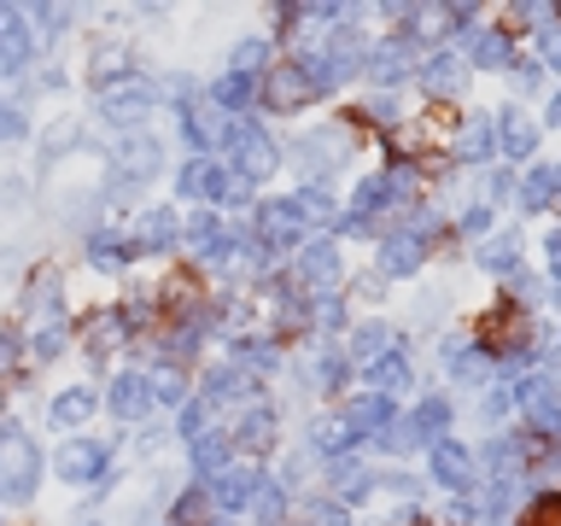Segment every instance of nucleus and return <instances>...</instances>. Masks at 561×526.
I'll use <instances>...</instances> for the list:
<instances>
[{"mask_svg": "<svg viewBox=\"0 0 561 526\" xmlns=\"http://www.w3.org/2000/svg\"><path fill=\"white\" fill-rule=\"evenodd\" d=\"M35 485H42V450L30 445L24 427H0V498L7 503H30Z\"/></svg>", "mask_w": 561, "mask_h": 526, "instance_id": "obj_1", "label": "nucleus"}, {"mask_svg": "<svg viewBox=\"0 0 561 526\" xmlns=\"http://www.w3.org/2000/svg\"><path fill=\"white\" fill-rule=\"evenodd\" d=\"M105 468H112V438L77 433L53 450V473H59L65 485H94V480H105Z\"/></svg>", "mask_w": 561, "mask_h": 526, "instance_id": "obj_2", "label": "nucleus"}, {"mask_svg": "<svg viewBox=\"0 0 561 526\" xmlns=\"http://www.w3.org/2000/svg\"><path fill=\"white\" fill-rule=\"evenodd\" d=\"M228 158H234L228 170L245 175L252 187L263 182V175H275V170H280V147L257 129V123H234V135H228Z\"/></svg>", "mask_w": 561, "mask_h": 526, "instance_id": "obj_3", "label": "nucleus"}, {"mask_svg": "<svg viewBox=\"0 0 561 526\" xmlns=\"http://www.w3.org/2000/svg\"><path fill=\"white\" fill-rule=\"evenodd\" d=\"M152 82L147 77H129V82H117V88H105L100 94V117L112 123V129H140V123L152 117Z\"/></svg>", "mask_w": 561, "mask_h": 526, "instance_id": "obj_4", "label": "nucleus"}, {"mask_svg": "<svg viewBox=\"0 0 561 526\" xmlns=\"http://www.w3.org/2000/svg\"><path fill=\"white\" fill-rule=\"evenodd\" d=\"M257 100L270 105V112H298V105L316 100V88H310L305 70H298V59H287V65H270V70H263Z\"/></svg>", "mask_w": 561, "mask_h": 526, "instance_id": "obj_5", "label": "nucleus"}, {"mask_svg": "<svg viewBox=\"0 0 561 526\" xmlns=\"http://www.w3.org/2000/svg\"><path fill=\"white\" fill-rule=\"evenodd\" d=\"M105 410H112L117 421H129V427H135V421H147L152 410H158V403H152V380H147V368H123V375L112 380V386H105Z\"/></svg>", "mask_w": 561, "mask_h": 526, "instance_id": "obj_6", "label": "nucleus"}, {"mask_svg": "<svg viewBox=\"0 0 561 526\" xmlns=\"http://www.w3.org/2000/svg\"><path fill=\"white\" fill-rule=\"evenodd\" d=\"M257 240L263 252H293L298 240H305V217H298L293 199H263L257 205Z\"/></svg>", "mask_w": 561, "mask_h": 526, "instance_id": "obj_7", "label": "nucleus"}, {"mask_svg": "<svg viewBox=\"0 0 561 526\" xmlns=\"http://www.w3.org/2000/svg\"><path fill=\"white\" fill-rule=\"evenodd\" d=\"M129 245H135V258H158V252H170V245H182V217H175L170 205H147V210L135 217Z\"/></svg>", "mask_w": 561, "mask_h": 526, "instance_id": "obj_8", "label": "nucleus"}, {"mask_svg": "<svg viewBox=\"0 0 561 526\" xmlns=\"http://www.w3.org/2000/svg\"><path fill=\"white\" fill-rule=\"evenodd\" d=\"M228 135H234V117H222L217 105H193V94L182 100V140L199 147V158H210L217 147H228Z\"/></svg>", "mask_w": 561, "mask_h": 526, "instance_id": "obj_9", "label": "nucleus"}, {"mask_svg": "<svg viewBox=\"0 0 561 526\" xmlns=\"http://www.w3.org/2000/svg\"><path fill=\"white\" fill-rule=\"evenodd\" d=\"M228 445H240L245 456H270L280 445V421L270 403H252V410L234 415V427H228Z\"/></svg>", "mask_w": 561, "mask_h": 526, "instance_id": "obj_10", "label": "nucleus"}, {"mask_svg": "<svg viewBox=\"0 0 561 526\" xmlns=\"http://www.w3.org/2000/svg\"><path fill=\"white\" fill-rule=\"evenodd\" d=\"M129 77H140L129 42H94V47H88V82H94L100 94H105V88H117V82H129Z\"/></svg>", "mask_w": 561, "mask_h": 526, "instance_id": "obj_11", "label": "nucleus"}, {"mask_svg": "<svg viewBox=\"0 0 561 526\" xmlns=\"http://www.w3.org/2000/svg\"><path fill=\"white\" fill-rule=\"evenodd\" d=\"M257 480H263V473L252 462H228L222 473H210V498H217L222 515H245L252 498H257Z\"/></svg>", "mask_w": 561, "mask_h": 526, "instance_id": "obj_12", "label": "nucleus"}, {"mask_svg": "<svg viewBox=\"0 0 561 526\" xmlns=\"http://www.w3.org/2000/svg\"><path fill=\"white\" fill-rule=\"evenodd\" d=\"M175 187H182V199H199V205H222L228 199V164L217 158H187V170L175 175Z\"/></svg>", "mask_w": 561, "mask_h": 526, "instance_id": "obj_13", "label": "nucleus"}, {"mask_svg": "<svg viewBox=\"0 0 561 526\" xmlns=\"http://www.w3.org/2000/svg\"><path fill=\"white\" fill-rule=\"evenodd\" d=\"M123 345H129V322H123V310H94L82 322V357L94 368L112 357V351H123Z\"/></svg>", "mask_w": 561, "mask_h": 526, "instance_id": "obj_14", "label": "nucleus"}, {"mask_svg": "<svg viewBox=\"0 0 561 526\" xmlns=\"http://www.w3.org/2000/svg\"><path fill=\"white\" fill-rule=\"evenodd\" d=\"M340 427L345 438L357 445V438H375L392 427V398H380V392H363V398H345V410H340Z\"/></svg>", "mask_w": 561, "mask_h": 526, "instance_id": "obj_15", "label": "nucleus"}, {"mask_svg": "<svg viewBox=\"0 0 561 526\" xmlns=\"http://www.w3.org/2000/svg\"><path fill=\"white\" fill-rule=\"evenodd\" d=\"M298 281L316 293H328L333 281H340V245H333L328 235L322 240H305V252H298Z\"/></svg>", "mask_w": 561, "mask_h": 526, "instance_id": "obj_16", "label": "nucleus"}, {"mask_svg": "<svg viewBox=\"0 0 561 526\" xmlns=\"http://www.w3.org/2000/svg\"><path fill=\"white\" fill-rule=\"evenodd\" d=\"M158 164H164V147H158L152 135H129L117 147V175H123V182H152Z\"/></svg>", "mask_w": 561, "mask_h": 526, "instance_id": "obj_17", "label": "nucleus"}, {"mask_svg": "<svg viewBox=\"0 0 561 526\" xmlns=\"http://www.w3.org/2000/svg\"><path fill=\"white\" fill-rule=\"evenodd\" d=\"M427 468H433V480H438V485H456V491L473 480V456H468V445H456V438H433Z\"/></svg>", "mask_w": 561, "mask_h": 526, "instance_id": "obj_18", "label": "nucleus"}, {"mask_svg": "<svg viewBox=\"0 0 561 526\" xmlns=\"http://www.w3.org/2000/svg\"><path fill=\"white\" fill-rule=\"evenodd\" d=\"M328 491H333L340 508H351V503H363L368 491H375V473H368L363 462H351V456H340V462H328Z\"/></svg>", "mask_w": 561, "mask_h": 526, "instance_id": "obj_19", "label": "nucleus"}, {"mask_svg": "<svg viewBox=\"0 0 561 526\" xmlns=\"http://www.w3.org/2000/svg\"><path fill=\"white\" fill-rule=\"evenodd\" d=\"M94 410H100L94 386H65V392L47 403V421L53 427H82V421H94Z\"/></svg>", "mask_w": 561, "mask_h": 526, "instance_id": "obj_20", "label": "nucleus"}, {"mask_svg": "<svg viewBox=\"0 0 561 526\" xmlns=\"http://www.w3.org/2000/svg\"><path fill=\"white\" fill-rule=\"evenodd\" d=\"M187 450H193V473H199V480H210V473H222L228 462H234V445H228L222 427H205Z\"/></svg>", "mask_w": 561, "mask_h": 526, "instance_id": "obj_21", "label": "nucleus"}, {"mask_svg": "<svg viewBox=\"0 0 561 526\" xmlns=\"http://www.w3.org/2000/svg\"><path fill=\"white\" fill-rule=\"evenodd\" d=\"M398 351V333L386 328V322H363V328H351V363H380V357H392Z\"/></svg>", "mask_w": 561, "mask_h": 526, "instance_id": "obj_22", "label": "nucleus"}, {"mask_svg": "<svg viewBox=\"0 0 561 526\" xmlns=\"http://www.w3.org/2000/svg\"><path fill=\"white\" fill-rule=\"evenodd\" d=\"M228 363H234L240 375H263V368L280 363V345L263 340V333H245V340H234V351H228Z\"/></svg>", "mask_w": 561, "mask_h": 526, "instance_id": "obj_23", "label": "nucleus"}, {"mask_svg": "<svg viewBox=\"0 0 561 526\" xmlns=\"http://www.w3.org/2000/svg\"><path fill=\"white\" fill-rule=\"evenodd\" d=\"M421 270V235H386L380 240V275H415Z\"/></svg>", "mask_w": 561, "mask_h": 526, "instance_id": "obj_24", "label": "nucleus"}, {"mask_svg": "<svg viewBox=\"0 0 561 526\" xmlns=\"http://www.w3.org/2000/svg\"><path fill=\"white\" fill-rule=\"evenodd\" d=\"M257 100V82H245V77H234V70H222L217 82H210V105H217L222 117H240L245 105Z\"/></svg>", "mask_w": 561, "mask_h": 526, "instance_id": "obj_25", "label": "nucleus"}, {"mask_svg": "<svg viewBox=\"0 0 561 526\" xmlns=\"http://www.w3.org/2000/svg\"><path fill=\"white\" fill-rule=\"evenodd\" d=\"M368 375V392H380V398H392L410 386V363H403V351H392V357H380V363H368L363 368Z\"/></svg>", "mask_w": 561, "mask_h": 526, "instance_id": "obj_26", "label": "nucleus"}, {"mask_svg": "<svg viewBox=\"0 0 561 526\" xmlns=\"http://www.w3.org/2000/svg\"><path fill=\"white\" fill-rule=\"evenodd\" d=\"M147 380H152V403H170V410H182V403L193 398V392H187V375H182L175 363L147 368Z\"/></svg>", "mask_w": 561, "mask_h": 526, "instance_id": "obj_27", "label": "nucleus"}, {"mask_svg": "<svg viewBox=\"0 0 561 526\" xmlns=\"http://www.w3.org/2000/svg\"><path fill=\"white\" fill-rule=\"evenodd\" d=\"M497 140H503V152H508V158H533V147H538V123L526 117V112H508Z\"/></svg>", "mask_w": 561, "mask_h": 526, "instance_id": "obj_28", "label": "nucleus"}, {"mask_svg": "<svg viewBox=\"0 0 561 526\" xmlns=\"http://www.w3.org/2000/svg\"><path fill=\"white\" fill-rule=\"evenodd\" d=\"M415 77H421V88H427V94H450L456 77H462V59H456V53H433V59L415 70Z\"/></svg>", "mask_w": 561, "mask_h": 526, "instance_id": "obj_29", "label": "nucleus"}, {"mask_svg": "<svg viewBox=\"0 0 561 526\" xmlns=\"http://www.w3.org/2000/svg\"><path fill=\"white\" fill-rule=\"evenodd\" d=\"M129 258H135V245L123 235H88V263L94 270H123Z\"/></svg>", "mask_w": 561, "mask_h": 526, "instance_id": "obj_30", "label": "nucleus"}, {"mask_svg": "<svg viewBox=\"0 0 561 526\" xmlns=\"http://www.w3.org/2000/svg\"><path fill=\"white\" fill-rule=\"evenodd\" d=\"M65 345H70V316H47V322L35 328V340H30V357L53 363V357H59Z\"/></svg>", "mask_w": 561, "mask_h": 526, "instance_id": "obj_31", "label": "nucleus"}, {"mask_svg": "<svg viewBox=\"0 0 561 526\" xmlns=\"http://www.w3.org/2000/svg\"><path fill=\"white\" fill-rule=\"evenodd\" d=\"M240 386H245L240 368L234 363H217L205 375V386H199V403H205V410H217V403H228V392H240Z\"/></svg>", "mask_w": 561, "mask_h": 526, "instance_id": "obj_32", "label": "nucleus"}, {"mask_svg": "<svg viewBox=\"0 0 561 526\" xmlns=\"http://www.w3.org/2000/svg\"><path fill=\"white\" fill-rule=\"evenodd\" d=\"M368 77H375L380 88L403 82V77H410V53H403V47H375V53H368Z\"/></svg>", "mask_w": 561, "mask_h": 526, "instance_id": "obj_33", "label": "nucleus"}, {"mask_svg": "<svg viewBox=\"0 0 561 526\" xmlns=\"http://www.w3.org/2000/svg\"><path fill=\"white\" fill-rule=\"evenodd\" d=\"M345 375H351V357H340V351H322V357L310 363V380H316V392H322V398L340 392Z\"/></svg>", "mask_w": 561, "mask_h": 526, "instance_id": "obj_34", "label": "nucleus"}, {"mask_svg": "<svg viewBox=\"0 0 561 526\" xmlns=\"http://www.w3.org/2000/svg\"><path fill=\"white\" fill-rule=\"evenodd\" d=\"M228 70H234V77H245V82H263V70H270V42H240L234 47V59H228Z\"/></svg>", "mask_w": 561, "mask_h": 526, "instance_id": "obj_35", "label": "nucleus"}, {"mask_svg": "<svg viewBox=\"0 0 561 526\" xmlns=\"http://www.w3.org/2000/svg\"><path fill=\"white\" fill-rule=\"evenodd\" d=\"M293 205H298V217H305V228H310V222H333V210H340L328 187H298Z\"/></svg>", "mask_w": 561, "mask_h": 526, "instance_id": "obj_36", "label": "nucleus"}, {"mask_svg": "<svg viewBox=\"0 0 561 526\" xmlns=\"http://www.w3.org/2000/svg\"><path fill=\"white\" fill-rule=\"evenodd\" d=\"M421 438H445V421H450V403L445 398H421V410L410 415Z\"/></svg>", "mask_w": 561, "mask_h": 526, "instance_id": "obj_37", "label": "nucleus"}, {"mask_svg": "<svg viewBox=\"0 0 561 526\" xmlns=\"http://www.w3.org/2000/svg\"><path fill=\"white\" fill-rule=\"evenodd\" d=\"M217 240V210L199 205L193 217H182V245H210Z\"/></svg>", "mask_w": 561, "mask_h": 526, "instance_id": "obj_38", "label": "nucleus"}, {"mask_svg": "<svg viewBox=\"0 0 561 526\" xmlns=\"http://www.w3.org/2000/svg\"><path fill=\"white\" fill-rule=\"evenodd\" d=\"M550 193H556V170H533L520 182V205L526 210H543V205H550Z\"/></svg>", "mask_w": 561, "mask_h": 526, "instance_id": "obj_39", "label": "nucleus"}, {"mask_svg": "<svg viewBox=\"0 0 561 526\" xmlns=\"http://www.w3.org/2000/svg\"><path fill=\"white\" fill-rule=\"evenodd\" d=\"M508 53H515V47H508V35H480V42H473V65H480V70H503Z\"/></svg>", "mask_w": 561, "mask_h": 526, "instance_id": "obj_40", "label": "nucleus"}, {"mask_svg": "<svg viewBox=\"0 0 561 526\" xmlns=\"http://www.w3.org/2000/svg\"><path fill=\"white\" fill-rule=\"evenodd\" d=\"M252 508L263 515V526H275V521H280V508H287V485H275V480H257V498H252Z\"/></svg>", "mask_w": 561, "mask_h": 526, "instance_id": "obj_41", "label": "nucleus"}, {"mask_svg": "<svg viewBox=\"0 0 561 526\" xmlns=\"http://www.w3.org/2000/svg\"><path fill=\"white\" fill-rule=\"evenodd\" d=\"M480 263H485V270H515V263H520V240H515V235H497V240L480 252Z\"/></svg>", "mask_w": 561, "mask_h": 526, "instance_id": "obj_42", "label": "nucleus"}, {"mask_svg": "<svg viewBox=\"0 0 561 526\" xmlns=\"http://www.w3.org/2000/svg\"><path fill=\"white\" fill-rule=\"evenodd\" d=\"M375 438H380V450H392V456H403V450H415V445H421L415 421H392V427L375 433Z\"/></svg>", "mask_w": 561, "mask_h": 526, "instance_id": "obj_43", "label": "nucleus"}, {"mask_svg": "<svg viewBox=\"0 0 561 526\" xmlns=\"http://www.w3.org/2000/svg\"><path fill=\"white\" fill-rule=\"evenodd\" d=\"M30 18H35V35H42V42H53V35L70 30V12L65 7H30Z\"/></svg>", "mask_w": 561, "mask_h": 526, "instance_id": "obj_44", "label": "nucleus"}, {"mask_svg": "<svg viewBox=\"0 0 561 526\" xmlns=\"http://www.w3.org/2000/svg\"><path fill=\"white\" fill-rule=\"evenodd\" d=\"M77 140H82V129H77V123H53V135L42 140V158H47V164H53V158H59V152H70V147H77Z\"/></svg>", "mask_w": 561, "mask_h": 526, "instance_id": "obj_45", "label": "nucleus"}, {"mask_svg": "<svg viewBox=\"0 0 561 526\" xmlns=\"http://www.w3.org/2000/svg\"><path fill=\"white\" fill-rule=\"evenodd\" d=\"M310 322H322V328H345V298H333V293H316V305H310Z\"/></svg>", "mask_w": 561, "mask_h": 526, "instance_id": "obj_46", "label": "nucleus"}, {"mask_svg": "<svg viewBox=\"0 0 561 526\" xmlns=\"http://www.w3.org/2000/svg\"><path fill=\"white\" fill-rule=\"evenodd\" d=\"M520 526H561V491H550V498H538L533 508H526Z\"/></svg>", "mask_w": 561, "mask_h": 526, "instance_id": "obj_47", "label": "nucleus"}, {"mask_svg": "<svg viewBox=\"0 0 561 526\" xmlns=\"http://www.w3.org/2000/svg\"><path fill=\"white\" fill-rule=\"evenodd\" d=\"M170 515L182 521V526H199V521H205V485H193L187 498H175V508H170Z\"/></svg>", "mask_w": 561, "mask_h": 526, "instance_id": "obj_48", "label": "nucleus"}, {"mask_svg": "<svg viewBox=\"0 0 561 526\" xmlns=\"http://www.w3.org/2000/svg\"><path fill=\"white\" fill-rule=\"evenodd\" d=\"M18 363H24V333H18V328H0V375H12Z\"/></svg>", "mask_w": 561, "mask_h": 526, "instance_id": "obj_49", "label": "nucleus"}, {"mask_svg": "<svg viewBox=\"0 0 561 526\" xmlns=\"http://www.w3.org/2000/svg\"><path fill=\"white\" fill-rule=\"evenodd\" d=\"M305 526H351V515H345L340 503H328V498H322V503H310V508H305Z\"/></svg>", "mask_w": 561, "mask_h": 526, "instance_id": "obj_50", "label": "nucleus"}, {"mask_svg": "<svg viewBox=\"0 0 561 526\" xmlns=\"http://www.w3.org/2000/svg\"><path fill=\"white\" fill-rule=\"evenodd\" d=\"M18 135H30V123L18 105H0V140H18Z\"/></svg>", "mask_w": 561, "mask_h": 526, "instance_id": "obj_51", "label": "nucleus"}, {"mask_svg": "<svg viewBox=\"0 0 561 526\" xmlns=\"http://www.w3.org/2000/svg\"><path fill=\"white\" fill-rule=\"evenodd\" d=\"M462 147H468L473 158H480V152L491 147V129H485V117H468V135H462Z\"/></svg>", "mask_w": 561, "mask_h": 526, "instance_id": "obj_52", "label": "nucleus"}, {"mask_svg": "<svg viewBox=\"0 0 561 526\" xmlns=\"http://www.w3.org/2000/svg\"><path fill=\"white\" fill-rule=\"evenodd\" d=\"M445 368H450V375H468V368H473V345H462V340L445 345Z\"/></svg>", "mask_w": 561, "mask_h": 526, "instance_id": "obj_53", "label": "nucleus"}, {"mask_svg": "<svg viewBox=\"0 0 561 526\" xmlns=\"http://www.w3.org/2000/svg\"><path fill=\"white\" fill-rule=\"evenodd\" d=\"M485 228H491V210L485 205H468L462 210V235H485Z\"/></svg>", "mask_w": 561, "mask_h": 526, "instance_id": "obj_54", "label": "nucleus"}, {"mask_svg": "<svg viewBox=\"0 0 561 526\" xmlns=\"http://www.w3.org/2000/svg\"><path fill=\"white\" fill-rule=\"evenodd\" d=\"M543 59L561 70V30H543Z\"/></svg>", "mask_w": 561, "mask_h": 526, "instance_id": "obj_55", "label": "nucleus"}, {"mask_svg": "<svg viewBox=\"0 0 561 526\" xmlns=\"http://www.w3.org/2000/svg\"><path fill=\"white\" fill-rule=\"evenodd\" d=\"M508 403H515V398H508V392H491V398H485V415H491V421H497V415L508 410Z\"/></svg>", "mask_w": 561, "mask_h": 526, "instance_id": "obj_56", "label": "nucleus"}, {"mask_svg": "<svg viewBox=\"0 0 561 526\" xmlns=\"http://www.w3.org/2000/svg\"><path fill=\"white\" fill-rule=\"evenodd\" d=\"M543 82V65H520V88H538Z\"/></svg>", "mask_w": 561, "mask_h": 526, "instance_id": "obj_57", "label": "nucleus"}, {"mask_svg": "<svg viewBox=\"0 0 561 526\" xmlns=\"http://www.w3.org/2000/svg\"><path fill=\"white\" fill-rule=\"evenodd\" d=\"M550 270H556V281H561V235L550 240Z\"/></svg>", "mask_w": 561, "mask_h": 526, "instance_id": "obj_58", "label": "nucleus"}, {"mask_svg": "<svg viewBox=\"0 0 561 526\" xmlns=\"http://www.w3.org/2000/svg\"><path fill=\"white\" fill-rule=\"evenodd\" d=\"M550 123H561V94L550 100Z\"/></svg>", "mask_w": 561, "mask_h": 526, "instance_id": "obj_59", "label": "nucleus"}]
</instances>
